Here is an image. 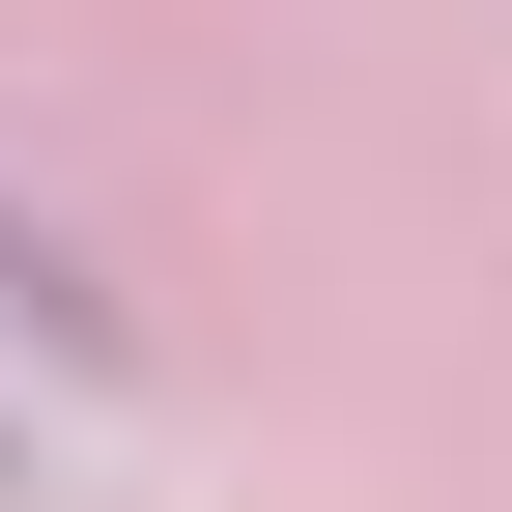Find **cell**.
Returning <instances> with one entry per match:
<instances>
[{"instance_id":"7a4b0ae2","label":"cell","mask_w":512,"mask_h":512,"mask_svg":"<svg viewBox=\"0 0 512 512\" xmlns=\"http://www.w3.org/2000/svg\"><path fill=\"white\" fill-rule=\"evenodd\" d=\"M0 456H29V427H0Z\"/></svg>"},{"instance_id":"6da1fadb","label":"cell","mask_w":512,"mask_h":512,"mask_svg":"<svg viewBox=\"0 0 512 512\" xmlns=\"http://www.w3.org/2000/svg\"><path fill=\"white\" fill-rule=\"evenodd\" d=\"M0 313H29V342H57V370H114V285H86V256H57L29 200H0Z\"/></svg>"}]
</instances>
